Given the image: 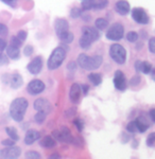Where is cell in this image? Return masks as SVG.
Masks as SVG:
<instances>
[{
	"label": "cell",
	"instance_id": "50",
	"mask_svg": "<svg viewBox=\"0 0 155 159\" xmlns=\"http://www.w3.org/2000/svg\"><path fill=\"white\" fill-rule=\"evenodd\" d=\"M67 68H68V70H76L77 64L74 63V61H70V63H68V65H67Z\"/></svg>",
	"mask_w": 155,
	"mask_h": 159
},
{
	"label": "cell",
	"instance_id": "6",
	"mask_svg": "<svg viewBox=\"0 0 155 159\" xmlns=\"http://www.w3.org/2000/svg\"><path fill=\"white\" fill-rule=\"evenodd\" d=\"M124 35V27L120 22H116L108 29L106 38L110 40H120Z\"/></svg>",
	"mask_w": 155,
	"mask_h": 159
},
{
	"label": "cell",
	"instance_id": "43",
	"mask_svg": "<svg viewBox=\"0 0 155 159\" xmlns=\"http://www.w3.org/2000/svg\"><path fill=\"white\" fill-rule=\"evenodd\" d=\"M149 50H150V52H151V53L155 52V37L150 38V40H149Z\"/></svg>",
	"mask_w": 155,
	"mask_h": 159
},
{
	"label": "cell",
	"instance_id": "21",
	"mask_svg": "<svg viewBox=\"0 0 155 159\" xmlns=\"http://www.w3.org/2000/svg\"><path fill=\"white\" fill-rule=\"evenodd\" d=\"M135 121H136V123H137L138 132H140V133H144L150 127L149 122L147 121L144 117H139L135 120Z\"/></svg>",
	"mask_w": 155,
	"mask_h": 159
},
{
	"label": "cell",
	"instance_id": "42",
	"mask_svg": "<svg viewBox=\"0 0 155 159\" xmlns=\"http://www.w3.org/2000/svg\"><path fill=\"white\" fill-rule=\"evenodd\" d=\"M140 81H141L140 75H139V74H137V75H135L134 78H132V79H131L130 85H131V86H136V85H138V84L140 83Z\"/></svg>",
	"mask_w": 155,
	"mask_h": 159
},
{
	"label": "cell",
	"instance_id": "5",
	"mask_svg": "<svg viewBox=\"0 0 155 159\" xmlns=\"http://www.w3.org/2000/svg\"><path fill=\"white\" fill-rule=\"evenodd\" d=\"M1 80L3 83L7 84L13 89L20 88L22 86V84H24V79H22V76L19 73H12V74L6 73L2 75Z\"/></svg>",
	"mask_w": 155,
	"mask_h": 159
},
{
	"label": "cell",
	"instance_id": "53",
	"mask_svg": "<svg viewBox=\"0 0 155 159\" xmlns=\"http://www.w3.org/2000/svg\"><path fill=\"white\" fill-rule=\"evenodd\" d=\"M121 137H123V138H124V139L122 140V142H123V143H126L129 140H130V136H129V135H126L125 133H122V134H121Z\"/></svg>",
	"mask_w": 155,
	"mask_h": 159
},
{
	"label": "cell",
	"instance_id": "55",
	"mask_svg": "<svg viewBox=\"0 0 155 159\" xmlns=\"http://www.w3.org/2000/svg\"><path fill=\"white\" fill-rule=\"evenodd\" d=\"M133 143H134V144H133V148H137V145H138V141H137V140H134V141H133Z\"/></svg>",
	"mask_w": 155,
	"mask_h": 159
},
{
	"label": "cell",
	"instance_id": "44",
	"mask_svg": "<svg viewBox=\"0 0 155 159\" xmlns=\"http://www.w3.org/2000/svg\"><path fill=\"white\" fill-rule=\"evenodd\" d=\"M1 1L11 7H16L17 6V0H1Z\"/></svg>",
	"mask_w": 155,
	"mask_h": 159
},
{
	"label": "cell",
	"instance_id": "20",
	"mask_svg": "<svg viewBox=\"0 0 155 159\" xmlns=\"http://www.w3.org/2000/svg\"><path fill=\"white\" fill-rule=\"evenodd\" d=\"M7 54L10 58H12V60H18L20 56L19 48L15 47V46H13V45H10L9 47H7Z\"/></svg>",
	"mask_w": 155,
	"mask_h": 159
},
{
	"label": "cell",
	"instance_id": "33",
	"mask_svg": "<svg viewBox=\"0 0 155 159\" xmlns=\"http://www.w3.org/2000/svg\"><path fill=\"white\" fill-rule=\"evenodd\" d=\"M25 157L28 159H40L42 156H40V153L36 152V151H28V152L26 153Z\"/></svg>",
	"mask_w": 155,
	"mask_h": 159
},
{
	"label": "cell",
	"instance_id": "22",
	"mask_svg": "<svg viewBox=\"0 0 155 159\" xmlns=\"http://www.w3.org/2000/svg\"><path fill=\"white\" fill-rule=\"evenodd\" d=\"M58 36L60 38L61 42H63L64 43H70L73 42V39H74V35L72 34L69 30L66 31V32L61 33V34H59Z\"/></svg>",
	"mask_w": 155,
	"mask_h": 159
},
{
	"label": "cell",
	"instance_id": "15",
	"mask_svg": "<svg viewBox=\"0 0 155 159\" xmlns=\"http://www.w3.org/2000/svg\"><path fill=\"white\" fill-rule=\"evenodd\" d=\"M115 10L118 14L121 15V16H125V15H128L129 13H130V10H131L130 3H129L126 0H119V1L116 2Z\"/></svg>",
	"mask_w": 155,
	"mask_h": 159
},
{
	"label": "cell",
	"instance_id": "29",
	"mask_svg": "<svg viewBox=\"0 0 155 159\" xmlns=\"http://www.w3.org/2000/svg\"><path fill=\"white\" fill-rule=\"evenodd\" d=\"M80 47L81 48H83V49H88V48L92 46V42H90L89 39H87L86 37H84V36H82L81 38H80Z\"/></svg>",
	"mask_w": 155,
	"mask_h": 159
},
{
	"label": "cell",
	"instance_id": "37",
	"mask_svg": "<svg viewBox=\"0 0 155 159\" xmlns=\"http://www.w3.org/2000/svg\"><path fill=\"white\" fill-rule=\"evenodd\" d=\"M72 144H74L76 147L78 148H83V145H84V140L82 139L81 137H77V138H74L73 137V140H72Z\"/></svg>",
	"mask_w": 155,
	"mask_h": 159
},
{
	"label": "cell",
	"instance_id": "13",
	"mask_svg": "<svg viewBox=\"0 0 155 159\" xmlns=\"http://www.w3.org/2000/svg\"><path fill=\"white\" fill-rule=\"evenodd\" d=\"M82 36L86 37L87 39H89L92 43H94L100 38V33L96 28L85 25V27L82 28Z\"/></svg>",
	"mask_w": 155,
	"mask_h": 159
},
{
	"label": "cell",
	"instance_id": "16",
	"mask_svg": "<svg viewBox=\"0 0 155 159\" xmlns=\"http://www.w3.org/2000/svg\"><path fill=\"white\" fill-rule=\"evenodd\" d=\"M40 138V133L36 129H29L25 136V144L31 145Z\"/></svg>",
	"mask_w": 155,
	"mask_h": 159
},
{
	"label": "cell",
	"instance_id": "10",
	"mask_svg": "<svg viewBox=\"0 0 155 159\" xmlns=\"http://www.w3.org/2000/svg\"><path fill=\"white\" fill-rule=\"evenodd\" d=\"M114 85L120 91H124L128 87V81L125 79L124 73L121 70H117L114 75Z\"/></svg>",
	"mask_w": 155,
	"mask_h": 159
},
{
	"label": "cell",
	"instance_id": "19",
	"mask_svg": "<svg viewBox=\"0 0 155 159\" xmlns=\"http://www.w3.org/2000/svg\"><path fill=\"white\" fill-rule=\"evenodd\" d=\"M40 145L46 148H54L56 145V140L54 139L52 136H46V137H44L43 139L40 140Z\"/></svg>",
	"mask_w": 155,
	"mask_h": 159
},
{
	"label": "cell",
	"instance_id": "17",
	"mask_svg": "<svg viewBox=\"0 0 155 159\" xmlns=\"http://www.w3.org/2000/svg\"><path fill=\"white\" fill-rule=\"evenodd\" d=\"M54 29H55V32L58 35L63 32H66V31L69 30L68 21L64 18H58L54 22Z\"/></svg>",
	"mask_w": 155,
	"mask_h": 159
},
{
	"label": "cell",
	"instance_id": "51",
	"mask_svg": "<svg viewBox=\"0 0 155 159\" xmlns=\"http://www.w3.org/2000/svg\"><path fill=\"white\" fill-rule=\"evenodd\" d=\"M149 115H150V118H151V121L152 122H155V109L152 108L151 110H150Z\"/></svg>",
	"mask_w": 155,
	"mask_h": 159
},
{
	"label": "cell",
	"instance_id": "36",
	"mask_svg": "<svg viewBox=\"0 0 155 159\" xmlns=\"http://www.w3.org/2000/svg\"><path fill=\"white\" fill-rule=\"evenodd\" d=\"M82 11H83V10L79 9V7H73V9L70 11L71 17H72V18H78V17H81Z\"/></svg>",
	"mask_w": 155,
	"mask_h": 159
},
{
	"label": "cell",
	"instance_id": "47",
	"mask_svg": "<svg viewBox=\"0 0 155 159\" xmlns=\"http://www.w3.org/2000/svg\"><path fill=\"white\" fill-rule=\"evenodd\" d=\"M76 112H77L76 107H72V108H68V110L66 111V117H67V118L72 117L73 115H76Z\"/></svg>",
	"mask_w": 155,
	"mask_h": 159
},
{
	"label": "cell",
	"instance_id": "41",
	"mask_svg": "<svg viewBox=\"0 0 155 159\" xmlns=\"http://www.w3.org/2000/svg\"><path fill=\"white\" fill-rule=\"evenodd\" d=\"M9 64V58L7 55H4L3 53L0 51V66H6Z\"/></svg>",
	"mask_w": 155,
	"mask_h": 159
},
{
	"label": "cell",
	"instance_id": "52",
	"mask_svg": "<svg viewBox=\"0 0 155 159\" xmlns=\"http://www.w3.org/2000/svg\"><path fill=\"white\" fill-rule=\"evenodd\" d=\"M140 66H141V61H136L135 63V69H136V72H140Z\"/></svg>",
	"mask_w": 155,
	"mask_h": 159
},
{
	"label": "cell",
	"instance_id": "32",
	"mask_svg": "<svg viewBox=\"0 0 155 159\" xmlns=\"http://www.w3.org/2000/svg\"><path fill=\"white\" fill-rule=\"evenodd\" d=\"M126 39L130 43H135L138 39V34L135 31H130V32L126 34Z\"/></svg>",
	"mask_w": 155,
	"mask_h": 159
},
{
	"label": "cell",
	"instance_id": "7",
	"mask_svg": "<svg viewBox=\"0 0 155 159\" xmlns=\"http://www.w3.org/2000/svg\"><path fill=\"white\" fill-rule=\"evenodd\" d=\"M132 17L135 20L137 24L140 25H147L149 22V15L147 14V12L141 7H135L132 10Z\"/></svg>",
	"mask_w": 155,
	"mask_h": 159
},
{
	"label": "cell",
	"instance_id": "9",
	"mask_svg": "<svg viewBox=\"0 0 155 159\" xmlns=\"http://www.w3.org/2000/svg\"><path fill=\"white\" fill-rule=\"evenodd\" d=\"M21 154V150L20 148L15 147V145H11V147H7L6 148H2L0 151V157L7 158V159H13L18 158Z\"/></svg>",
	"mask_w": 155,
	"mask_h": 159
},
{
	"label": "cell",
	"instance_id": "2",
	"mask_svg": "<svg viewBox=\"0 0 155 159\" xmlns=\"http://www.w3.org/2000/svg\"><path fill=\"white\" fill-rule=\"evenodd\" d=\"M102 56L101 55H95L89 56L85 53H81L78 56V64L80 67H82L85 70H95L98 69L102 65Z\"/></svg>",
	"mask_w": 155,
	"mask_h": 159
},
{
	"label": "cell",
	"instance_id": "30",
	"mask_svg": "<svg viewBox=\"0 0 155 159\" xmlns=\"http://www.w3.org/2000/svg\"><path fill=\"white\" fill-rule=\"evenodd\" d=\"M126 130H128L129 133H137L138 127H137V123H136V121L129 122L128 125H126Z\"/></svg>",
	"mask_w": 155,
	"mask_h": 159
},
{
	"label": "cell",
	"instance_id": "11",
	"mask_svg": "<svg viewBox=\"0 0 155 159\" xmlns=\"http://www.w3.org/2000/svg\"><path fill=\"white\" fill-rule=\"evenodd\" d=\"M33 106H34V109L36 111H43L47 115L50 114L51 110H52V105L50 104V102L43 98L35 100L34 103H33Z\"/></svg>",
	"mask_w": 155,
	"mask_h": 159
},
{
	"label": "cell",
	"instance_id": "3",
	"mask_svg": "<svg viewBox=\"0 0 155 159\" xmlns=\"http://www.w3.org/2000/svg\"><path fill=\"white\" fill-rule=\"evenodd\" d=\"M67 53V47H58L55 48L52 53H51L50 57L48 58L47 61V67L49 70H55L63 64L64 60L66 58Z\"/></svg>",
	"mask_w": 155,
	"mask_h": 159
},
{
	"label": "cell",
	"instance_id": "4",
	"mask_svg": "<svg viewBox=\"0 0 155 159\" xmlns=\"http://www.w3.org/2000/svg\"><path fill=\"white\" fill-rule=\"evenodd\" d=\"M110 56L113 58L114 61H116L119 65L125 63L126 60V51L123 46L119 43H114L110 48Z\"/></svg>",
	"mask_w": 155,
	"mask_h": 159
},
{
	"label": "cell",
	"instance_id": "48",
	"mask_svg": "<svg viewBox=\"0 0 155 159\" xmlns=\"http://www.w3.org/2000/svg\"><path fill=\"white\" fill-rule=\"evenodd\" d=\"M6 48H7V42L2 37H0V51L2 52L3 50H6Z\"/></svg>",
	"mask_w": 155,
	"mask_h": 159
},
{
	"label": "cell",
	"instance_id": "27",
	"mask_svg": "<svg viewBox=\"0 0 155 159\" xmlns=\"http://www.w3.org/2000/svg\"><path fill=\"white\" fill-rule=\"evenodd\" d=\"M96 0H83L82 2V10L83 11H88V10L94 9Z\"/></svg>",
	"mask_w": 155,
	"mask_h": 159
},
{
	"label": "cell",
	"instance_id": "31",
	"mask_svg": "<svg viewBox=\"0 0 155 159\" xmlns=\"http://www.w3.org/2000/svg\"><path fill=\"white\" fill-rule=\"evenodd\" d=\"M46 116H47V114H45V112L43 111H37V114L34 116V120L36 123H40V124H42V123L46 120Z\"/></svg>",
	"mask_w": 155,
	"mask_h": 159
},
{
	"label": "cell",
	"instance_id": "24",
	"mask_svg": "<svg viewBox=\"0 0 155 159\" xmlns=\"http://www.w3.org/2000/svg\"><path fill=\"white\" fill-rule=\"evenodd\" d=\"M6 132H7V134L9 135V137L11 138L12 140H14V141H18V140H19V136H18L17 129H15V127H12V126L7 127Z\"/></svg>",
	"mask_w": 155,
	"mask_h": 159
},
{
	"label": "cell",
	"instance_id": "34",
	"mask_svg": "<svg viewBox=\"0 0 155 159\" xmlns=\"http://www.w3.org/2000/svg\"><path fill=\"white\" fill-rule=\"evenodd\" d=\"M73 124L74 126L77 127V129L79 130V132H82L84 129V122L82 119H80V118H77V119L73 120Z\"/></svg>",
	"mask_w": 155,
	"mask_h": 159
},
{
	"label": "cell",
	"instance_id": "28",
	"mask_svg": "<svg viewBox=\"0 0 155 159\" xmlns=\"http://www.w3.org/2000/svg\"><path fill=\"white\" fill-rule=\"evenodd\" d=\"M107 4H108L107 0H96L94 9L95 10H102V9H104V7H106Z\"/></svg>",
	"mask_w": 155,
	"mask_h": 159
},
{
	"label": "cell",
	"instance_id": "40",
	"mask_svg": "<svg viewBox=\"0 0 155 159\" xmlns=\"http://www.w3.org/2000/svg\"><path fill=\"white\" fill-rule=\"evenodd\" d=\"M7 33H9V29L4 24L0 22V36H7Z\"/></svg>",
	"mask_w": 155,
	"mask_h": 159
},
{
	"label": "cell",
	"instance_id": "49",
	"mask_svg": "<svg viewBox=\"0 0 155 159\" xmlns=\"http://www.w3.org/2000/svg\"><path fill=\"white\" fill-rule=\"evenodd\" d=\"M88 90H89V86H88V85H86V84L82 85V87H81V91L83 92L84 96H86V94L88 93Z\"/></svg>",
	"mask_w": 155,
	"mask_h": 159
},
{
	"label": "cell",
	"instance_id": "1",
	"mask_svg": "<svg viewBox=\"0 0 155 159\" xmlns=\"http://www.w3.org/2000/svg\"><path fill=\"white\" fill-rule=\"evenodd\" d=\"M28 106H29V103H28L27 99H15L11 103V105H10V115H11V118L16 122L22 121L26 111L28 109Z\"/></svg>",
	"mask_w": 155,
	"mask_h": 159
},
{
	"label": "cell",
	"instance_id": "45",
	"mask_svg": "<svg viewBox=\"0 0 155 159\" xmlns=\"http://www.w3.org/2000/svg\"><path fill=\"white\" fill-rule=\"evenodd\" d=\"M15 142H16V141L12 140L11 138H10V139H4V140H2V141H1V144L6 145V147H11V145H14V144H15Z\"/></svg>",
	"mask_w": 155,
	"mask_h": 159
},
{
	"label": "cell",
	"instance_id": "39",
	"mask_svg": "<svg viewBox=\"0 0 155 159\" xmlns=\"http://www.w3.org/2000/svg\"><path fill=\"white\" fill-rule=\"evenodd\" d=\"M33 52H34V48H33L31 45H28V46H26V47H25L24 54L26 56H31L33 54Z\"/></svg>",
	"mask_w": 155,
	"mask_h": 159
},
{
	"label": "cell",
	"instance_id": "38",
	"mask_svg": "<svg viewBox=\"0 0 155 159\" xmlns=\"http://www.w3.org/2000/svg\"><path fill=\"white\" fill-rule=\"evenodd\" d=\"M11 45L15 46V47L20 48V47H21V45H22V42L17 36H12L11 37Z\"/></svg>",
	"mask_w": 155,
	"mask_h": 159
},
{
	"label": "cell",
	"instance_id": "25",
	"mask_svg": "<svg viewBox=\"0 0 155 159\" xmlns=\"http://www.w3.org/2000/svg\"><path fill=\"white\" fill-rule=\"evenodd\" d=\"M95 25L98 30L102 31V30H105L108 27V22H107V20L104 18H98L95 21Z\"/></svg>",
	"mask_w": 155,
	"mask_h": 159
},
{
	"label": "cell",
	"instance_id": "12",
	"mask_svg": "<svg viewBox=\"0 0 155 159\" xmlns=\"http://www.w3.org/2000/svg\"><path fill=\"white\" fill-rule=\"evenodd\" d=\"M42 68H43L42 56H36V57L33 58L27 66L28 71H29L31 74H34V75L40 73V71H42Z\"/></svg>",
	"mask_w": 155,
	"mask_h": 159
},
{
	"label": "cell",
	"instance_id": "35",
	"mask_svg": "<svg viewBox=\"0 0 155 159\" xmlns=\"http://www.w3.org/2000/svg\"><path fill=\"white\" fill-rule=\"evenodd\" d=\"M147 145L149 148H153L155 145V133H151L147 138Z\"/></svg>",
	"mask_w": 155,
	"mask_h": 159
},
{
	"label": "cell",
	"instance_id": "8",
	"mask_svg": "<svg viewBox=\"0 0 155 159\" xmlns=\"http://www.w3.org/2000/svg\"><path fill=\"white\" fill-rule=\"evenodd\" d=\"M45 89V84L43 81L38 79H34L28 84L27 86V91L29 92L31 96H35V94H40V92L44 91Z\"/></svg>",
	"mask_w": 155,
	"mask_h": 159
},
{
	"label": "cell",
	"instance_id": "26",
	"mask_svg": "<svg viewBox=\"0 0 155 159\" xmlns=\"http://www.w3.org/2000/svg\"><path fill=\"white\" fill-rule=\"evenodd\" d=\"M153 66L150 61H141V66H140V72H143L144 74H149L150 71L152 70Z\"/></svg>",
	"mask_w": 155,
	"mask_h": 159
},
{
	"label": "cell",
	"instance_id": "46",
	"mask_svg": "<svg viewBox=\"0 0 155 159\" xmlns=\"http://www.w3.org/2000/svg\"><path fill=\"white\" fill-rule=\"evenodd\" d=\"M17 37L19 38L21 42H25L26 38H27V32H26V31H19V32L17 33Z\"/></svg>",
	"mask_w": 155,
	"mask_h": 159
},
{
	"label": "cell",
	"instance_id": "14",
	"mask_svg": "<svg viewBox=\"0 0 155 159\" xmlns=\"http://www.w3.org/2000/svg\"><path fill=\"white\" fill-rule=\"evenodd\" d=\"M81 86L78 83L72 84V86L70 87V91H69V99L72 103H79L80 99H81Z\"/></svg>",
	"mask_w": 155,
	"mask_h": 159
},
{
	"label": "cell",
	"instance_id": "54",
	"mask_svg": "<svg viewBox=\"0 0 155 159\" xmlns=\"http://www.w3.org/2000/svg\"><path fill=\"white\" fill-rule=\"evenodd\" d=\"M49 158H51V159H54V158H61V156L60 155H58V154H52V155H50V157Z\"/></svg>",
	"mask_w": 155,
	"mask_h": 159
},
{
	"label": "cell",
	"instance_id": "23",
	"mask_svg": "<svg viewBox=\"0 0 155 159\" xmlns=\"http://www.w3.org/2000/svg\"><path fill=\"white\" fill-rule=\"evenodd\" d=\"M88 79L95 86H99L102 83V75L100 73H90Z\"/></svg>",
	"mask_w": 155,
	"mask_h": 159
},
{
	"label": "cell",
	"instance_id": "18",
	"mask_svg": "<svg viewBox=\"0 0 155 159\" xmlns=\"http://www.w3.org/2000/svg\"><path fill=\"white\" fill-rule=\"evenodd\" d=\"M61 133V139L62 142H66V143H72L73 140V136H72L70 129L67 126H62V129H60Z\"/></svg>",
	"mask_w": 155,
	"mask_h": 159
}]
</instances>
